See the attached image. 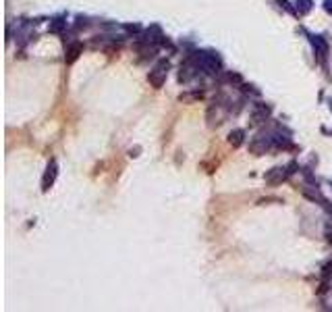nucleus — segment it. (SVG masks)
I'll return each mask as SVG.
<instances>
[{
  "instance_id": "f03ea898",
  "label": "nucleus",
  "mask_w": 332,
  "mask_h": 312,
  "mask_svg": "<svg viewBox=\"0 0 332 312\" xmlns=\"http://www.w3.org/2000/svg\"><path fill=\"white\" fill-rule=\"evenodd\" d=\"M241 136H243L241 131H235V133H231V144L239 146V144H241Z\"/></svg>"
},
{
  "instance_id": "f257e3e1",
  "label": "nucleus",
  "mask_w": 332,
  "mask_h": 312,
  "mask_svg": "<svg viewBox=\"0 0 332 312\" xmlns=\"http://www.w3.org/2000/svg\"><path fill=\"white\" fill-rule=\"evenodd\" d=\"M164 69H168V63L162 60V63L156 67V69H154V73L150 75V81H152L154 85H160V83H162V77H164V73H166Z\"/></svg>"
}]
</instances>
